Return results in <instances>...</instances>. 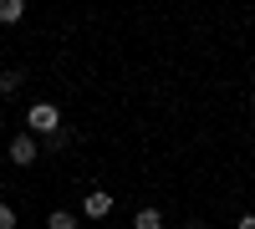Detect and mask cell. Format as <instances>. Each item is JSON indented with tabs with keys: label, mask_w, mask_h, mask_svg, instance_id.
Masks as SVG:
<instances>
[{
	"label": "cell",
	"mask_w": 255,
	"mask_h": 229,
	"mask_svg": "<svg viewBox=\"0 0 255 229\" xmlns=\"http://www.w3.org/2000/svg\"><path fill=\"white\" fill-rule=\"evenodd\" d=\"M46 229H77V214H67V209H51V214H46Z\"/></svg>",
	"instance_id": "8992f818"
},
{
	"label": "cell",
	"mask_w": 255,
	"mask_h": 229,
	"mask_svg": "<svg viewBox=\"0 0 255 229\" xmlns=\"http://www.w3.org/2000/svg\"><path fill=\"white\" fill-rule=\"evenodd\" d=\"M240 229H255V214H245V219H240Z\"/></svg>",
	"instance_id": "9c48e42d"
},
{
	"label": "cell",
	"mask_w": 255,
	"mask_h": 229,
	"mask_svg": "<svg viewBox=\"0 0 255 229\" xmlns=\"http://www.w3.org/2000/svg\"><path fill=\"white\" fill-rule=\"evenodd\" d=\"M26 15V0H0V26H15Z\"/></svg>",
	"instance_id": "277c9868"
},
{
	"label": "cell",
	"mask_w": 255,
	"mask_h": 229,
	"mask_svg": "<svg viewBox=\"0 0 255 229\" xmlns=\"http://www.w3.org/2000/svg\"><path fill=\"white\" fill-rule=\"evenodd\" d=\"M20 81H26V72H5V76H0V92H15Z\"/></svg>",
	"instance_id": "52a82bcc"
},
{
	"label": "cell",
	"mask_w": 255,
	"mask_h": 229,
	"mask_svg": "<svg viewBox=\"0 0 255 229\" xmlns=\"http://www.w3.org/2000/svg\"><path fill=\"white\" fill-rule=\"evenodd\" d=\"M10 163H15V168H31V163H36V138L31 133H15L10 138Z\"/></svg>",
	"instance_id": "7a4b0ae2"
},
{
	"label": "cell",
	"mask_w": 255,
	"mask_h": 229,
	"mask_svg": "<svg viewBox=\"0 0 255 229\" xmlns=\"http://www.w3.org/2000/svg\"><path fill=\"white\" fill-rule=\"evenodd\" d=\"M82 214H87V219H108L113 214V194L108 189H92L87 199H82Z\"/></svg>",
	"instance_id": "3957f363"
},
{
	"label": "cell",
	"mask_w": 255,
	"mask_h": 229,
	"mask_svg": "<svg viewBox=\"0 0 255 229\" xmlns=\"http://www.w3.org/2000/svg\"><path fill=\"white\" fill-rule=\"evenodd\" d=\"M189 229H204V224H189Z\"/></svg>",
	"instance_id": "30bf717a"
},
{
	"label": "cell",
	"mask_w": 255,
	"mask_h": 229,
	"mask_svg": "<svg viewBox=\"0 0 255 229\" xmlns=\"http://www.w3.org/2000/svg\"><path fill=\"white\" fill-rule=\"evenodd\" d=\"M15 219H20V214L10 209V204H0V229H15Z\"/></svg>",
	"instance_id": "ba28073f"
},
{
	"label": "cell",
	"mask_w": 255,
	"mask_h": 229,
	"mask_svg": "<svg viewBox=\"0 0 255 229\" xmlns=\"http://www.w3.org/2000/svg\"><path fill=\"white\" fill-rule=\"evenodd\" d=\"M133 229H163V214L158 209H138L133 214Z\"/></svg>",
	"instance_id": "5b68a950"
},
{
	"label": "cell",
	"mask_w": 255,
	"mask_h": 229,
	"mask_svg": "<svg viewBox=\"0 0 255 229\" xmlns=\"http://www.w3.org/2000/svg\"><path fill=\"white\" fill-rule=\"evenodd\" d=\"M26 128H31V133H51V138H56V128H61V112L51 107V102H36V107L26 112Z\"/></svg>",
	"instance_id": "6da1fadb"
}]
</instances>
